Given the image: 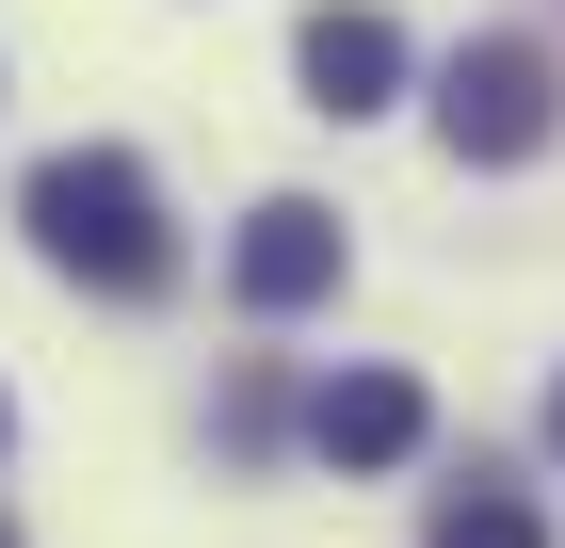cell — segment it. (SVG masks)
Here are the masks:
<instances>
[{
  "instance_id": "cell-1",
  "label": "cell",
  "mask_w": 565,
  "mask_h": 548,
  "mask_svg": "<svg viewBox=\"0 0 565 548\" xmlns=\"http://www.w3.org/2000/svg\"><path fill=\"white\" fill-rule=\"evenodd\" d=\"M17 226H33V258L82 275V291H162L178 275V226H162V194H146L130 146H49L33 194H17Z\"/></svg>"
},
{
  "instance_id": "cell-2",
  "label": "cell",
  "mask_w": 565,
  "mask_h": 548,
  "mask_svg": "<svg viewBox=\"0 0 565 548\" xmlns=\"http://www.w3.org/2000/svg\"><path fill=\"white\" fill-rule=\"evenodd\" d=\"M436 129H452V162H533L565 129V82H550V49L533 33H484L436 65Z\"/></svg>"
},
{
  "instance_id": "cell-7",
  "label": "cell",
  "mask_w": 565,
  "mask_h": 548,
  "mask_svg": "<svg viewBox=\"0 0 565 548\" xmlns=\"http://www.w3.org/2000/svg\"><path fill=\"white\" fill-rule=\"evenodd\" d=\"M550 452H565V387H550Z\"/></svg>"
},
{
  "instance_id": "cell-4",
  "label": "cell",
  "mask_w": 565,
  "mask_h": 548,
  "mask_svg": "<svg viewBox=\"0 0 565 548\" xmlns=\"http://www.w3.org/2000/svg\"><path fill=\"white\" fill-rule=\"evenodd\" d=\"M226 291L259 307V323L323 307V291H340V211H307V194H275V211L243 226V258H226Z\"/></svg>"
},
{
  "instance_id": "cell-8",
  "label": "cell",
  "mask_w": 565,
  "mask_h": 548,
  "mask_svg": "<svg viewBox=\"0 0 565 548\" xmlns=\"http://www.w3.org/2000/svg\"><path fill=\"white\" fill-rule=\"evenodd\" d=\"M0 548H17V533H0Z\"/></svg>"
},
{
  "instance_id": "cell-3",
  "label": "cell",
  "mask_w": 565,
  "mask_h": 548,
  "mask_svg": "<svg viewBox=\"0 0 565 548\" xmlns=\"http://www.w3.org/2000/svg\"><path fill=\"white\" fill-rule=\"evenodd\" d=\"M291 65H307V114H340V129L404 97V33L372 17V0H323V17L291 33Z\"/></svg>"
},
{
  "instance_id": "cell-5",
  "label": "cell",
  "mask_w": 565,
  "mask_h": 548,
  "mask_svg": "<svg viewBox=\"0 0 565 548\" xmlns=\"http://www.w3.org/2000/svg\"><path fill=\"white\" fill-rule=\"evenodd\" d=\"M420 436H436L420 372H340L323 404H307V452H323V468H404Z\"/></svg>"
},
{
  "instance_id": "cell-6",
  "label": "cell",
  "mask_w": 565,
  "mask_h": 548,
  "mask_svg": "<svg viewBox=\"0 0 565 548\" xmlns=\"http://www.w3.org/2000/svg\"><path fill=\"white\" fill-rule=\"evenodd\" d=\"M436 548H550V533H533V501H518V484H469V501L436 516Z\"/></svg>"
}]
</instances>
